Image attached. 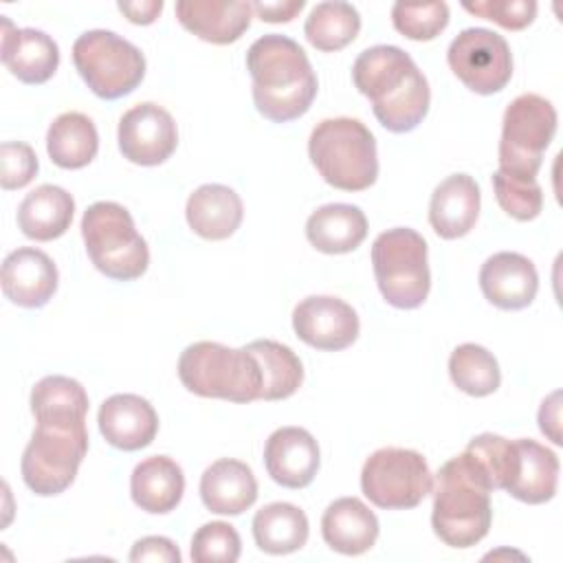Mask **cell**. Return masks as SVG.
<instances>
[{
	"mask_svg": "<svg viewBox=\"0 0 563 563\" xmlns=\"http://www.w3.org/2000/svg\"><path fill=\"white\" fill-rule=\"evenodd\" d=\"M352 81L372 101L374 117L389 132H411L429 112V81L411 55L398 46L365 48L354 59Z\"/></svg>",
	"mask_w": 563,
	"mask_h": 563,
	"instance_id": "1",
	"label": "cell"
},
{
	"mask_svg": "<svg viewBox=\"0 0 563 563\" xmlns=\"http://www.w3.org/2000/svg\"><path fill=\"white\" fill-rule=\"evenodd\" d=\"M257 112L273 123L303 117L317 97V75L306 51L290 37L268 33L246 51Z\"/></svg>",
	"mask_w": 563,
	"mask_h": 563,
	"instance_id": "2",
	"label": "cell"
},
{
	"mask_svg": "<svg viewBox=\"0 0 563 563\" xmlns=\"http://www.w3.org/2000/svg\"><path fill=\"white\" fill-rule=\"evenodd\" d=\"M490 486L473 457L462 451L435 475L431 526L449 548H473L490 528Z\"/></svg>",
	"mask_w": 563,
	"mask_h": 563,
	"instance_id": "3",
	"label": "cell"
},
{
	"mask_svg": "<svg viewBox=\"0 0 563 563\" xmlns=\"http://www.w3.org/2000/svg\"><path fill=\"white\" fill-rule=\"evenodd\" d=\"M308 156L319 176L343 191H363L378 178L376 139L352 117L319 121L308 139Z\"/></svg>",
	"mask_w": 563,
	"mask_h": 563,
	"instance_id": "4",
	"label": "cell"
},
{
	"mask_svg": "<svg viewBox=\"0 0 563 563\" xmlns=\"http://www.w3.org/2000/svg\"><path fill=\"white\" fill-rule=\"evenodd\" d=\"M178 378L183 387L202 398L253 402L262 391L260 363L246 347L216 341H196L180 352Z\"/></svg>",
	"mask_w": 563,
	"mask_h": 563,
	"instance_id": "5",
	"label": "cell"
},
{
	"mask_svg": "<svg viewBox=\"0 0 563 563\" xmlns=\"http://www.w3.org/2000/svg\"><path fill=\"white\" fill-rule=\"evenodd\" d=\"M81 238L95 268L110 279H139L150 264V249L130 211L112 200L92 202L81 218Z\"/></svg>",
	"mask_w": 563,
	"mask_h": 563,
	"instance_id": "6",
	"label": "cell"
},
{
	"mask_svg": "<svg viewBox=\"0 0 563 563\" xmlns=\"http://www.w3.org/2000/svg\"><path fill=\"white\" fill-rule=\"evenodd\" d=\"M86 453V422L40 420L22 453V479L40 497L59 495L75 482Z\"/></svg>",
	"mask_w": 563,
	"mask_h": 563,
	"instance_id": "7",
	"label": "cell"
},
{
	"mask_svg": "<svg viewBox=\"0 0 563 563\" xmlns=\"http://www.w3.org/2000/svg\"><path fill=\"white\" fill-rule=\"evenodd\" d=\"M372 266L383 299L400 310H413L424 303L431 288L424 238L396 227L383 231L372 244Z\"/></svg>",
	"mask_w": 563,
	"mask_h": 563,
	"instance_id": "8",
	"label": "cell"
},
{
	"mask_svg": "<svg viewBox=\"0 0 563 563\" xmlns=\"http://www.w3.org/2000/svg\"><path fill=\"white\" fill-rule=\"evenodd\" d=\"M73 64L86 86L101 99H121L145 77L143 53L114 31L92 29L73 44Z\"/></svg>",
	"mask_w": 563,
	"mask_h": 563,
	"instance_id": "9",
	"label": "cell"
},
{
	"mask_svg": "<svg viewBox=\"0 0 563 563\" xmlns=\"http://www.w3.org/2000/svg\"><path fill=\"white\" fill-rule=\"evenodd\" d=\"M554 134L556 110L545 97L534 92L515 97L501 121L499 169L519 178H537Z\"/></svg>",
	"mask_w": 563,
	"mask_h": 563,
	"instance_id": "10",
	"label": "cell"
},
{
	"mask_svg": "<svg viewBox=\"0 0 563 563\" xmlns=\"http://www.w3.org/2000/svg\"><path fill=\"white\" fill-rule=\"evenodd\" d=\"M361 490L383 510H409L433 490V475L422 453L385 446L365 460Z\"/></svg>",
	"mask_w": 563,
	"mask_h": 563,
	"instance_id": "11",
	"label": "cell"
},
{
	"mask_svg": "<svg viewBox=\"0 0 563 563\" xmlns=\"http://www.w3.org/2000/svg\"><path fill=\"white\" fill-rule=\"evenodd\" d=\"M453 75L477 95H493L508 86L512 77V55L504 35L471 26L453 37L446 51Z\"/></svg>",
	"mask_w": 563,
	"mask_h": 563,
	"instance_id": "12",
	"label": "cell"
},
{
	"mask_svg": "<svg viewBox=\"0 0 563 563\" xmlns=\"http://www.w3.org/2000/svg\"><path fill=\"white\" fill-rule=\"evenodd\" d=\"M119 150L134 165L154 167L165 163L178 145L174 117L158 103L145 101L119 119Z\"/></svg>",
	"mask_w": 563,
	"mask_h": 563,
	"instance_id": "13",
	"label": "cell"
},
{
	"mask_svg": "<svg viewBox=\"0 0 563 563\" xmlns=\"http://www.w3.org/2000/svg\"><path fill=\"white\" fill-rule=\"evenodd\" d=\"M356 310L332 295H310L292 310V330L310 347L339 352L350 347L358 336Z\"/></svg>",
	"mask_w": 563,
	"mask_h": 563,
	"instance_id": "14",
	"label": "cell"
},
{
	"mask_svg": "<svg viewBox=\"0 0 563 563\" xmlns=\"http://www.w3.org/2000/svg\"><path fill=\"white\" fill-rule=\"evenodd\" d=\"M321 464L319 444L301 427L275 429L264 446V466L273 482L284 488H306Z\"/></svg>",
	"mask_w": 563,
	"mask_h": 563,
	"instance_id": "15",
	"label": "cell"
},
{
	"mask_svg": "<svg viewBox=\"0 0 563 563\" xmlns=\"http://www.w3.org/2000/svg\"><path fill=\"white\" fill-rule=\"evenodd\" d=\"M2 292L20 308H42L57 290L55 262L35 246H20L2 262Z\"/></svg>",
	"mask_w": 563,
	"mask_h": 563,
	"instance_id": "16",
	"label": "cell"
},
{
	"mask_svg": "<svg viewBox=\"0 0 563 563\" xmlns=\"http://www.w3.org/2000/svg\"><path fill=\"white\" fill-rule=\"evenodd\" d=\"M479 288L493 306L501 310H521L534 301L539 275L526 255L501 251L482 264Z\"/></svg>",
	"mask_w": 563,
	"mask_h": 563,
	"instance_id": "17",
	"label": "cell"
},
{
	"mask_svg": "<svg viewBox=\"0 0 563 563\" xmlns=\"http://www.w3.org/2000/svg\"><path fill=\"white\" fill-rule=\"evenodd\" d=\"M99 431L108 444L121 451H139L152 444L158 416L150 400L136 394H114L99 407Z\"/></svg>",
	"mask_w": 563,
	"mask_h": 563,
	"instance_id": "18",
	"label": "cell"
},
{
	"mask_svg": "<svg viewBox=\"0 0 563 563\" xmlns=\"http://www.w3.org/2000/svg\"><path fill=\"white\" fill-rule=\"evenodd\" d=\"M178 22L211 44H233L251 26L253 2L246 0H178Z\"/></svg>",
	"mask_w": 563,
	"mask_h": 563,
	"instance_id": "19",
	"label": "cell"
},
{
	"mask_svg": "<svg viewBox=\"0 0 563 563\" xmlns=\"http://www.w3.org/2000/svg\"><path fill=\"white\" fill-rule=\"evenodd\" d=\"M2 64L22 84H44L59 66V48L40 29H15L2 18Z\"/></svg>",
	"mask_w": 563,
	"mask_h": 563,
	"instance_id": "20",
	"label": "cell"
},
{
	"mask_svg": "<svg viewBox=\"0 0 563 563\" xmlns=\"http://www.w3.org/2000/svg\"><path fill=\"white\" fill-rule=\"evenodd\" d=\"M479 185L468 174L446 176L431 194L429 222L442 240L464 238L479 216Z\"/></svg>",
	"mask_w": 563,
	"mask_h": 563,
	"instance_id": "21",
	"label": "cell"
},
{
	"mask_svg": "<svg viewBox=\"0 0 563 563\" xmlns=\"http://www.w3.org/2000/svg\"><path fill=\"white\" fill-rule=\"evenodd\" d=\"M200 499L216 515H242L257 499V479L240 460H216L200 477Z\"/></svg>",
	"mask_w": 563,
	"mask_h": 563,
	"instance_id": "22",
	"label": "cell"
},
{
	"mask_svg": "<svg viewBox=\"0 0 563 563\" xmlns=\"http://www.w3.org/2000/svg\"><path fill=\"white\" fill-rule=\"evenodd\" d=\"M378 519L358 497L334 499L321 517L323 541L339 554L358 556L378 539Z\"/></svg>",
	"mask_w": 563,
	"mask_h": 563,
	"instance_id": "23",
	"label": "cell"
},
{
	"mask_svg": "<svg viewBox=\"0 0 563 563\" xmlns=\"http://www.w3.org/2000/svg\"><path fill=\"white\" fill-rule=\"evenodd\" d=\"M185 216L196 235L205 240H227L240 229L244 207L242 198L231 187L207 183L187 198Z\"/></svg>",
	"mask_w": 563,
	"mask_h": 563,
	"instance_id": "24",
	"label": "cell"
},
{
	"mask_svg": "<svg viewBox=\"0 0 563 563\" xmlns=\"http://www.w3.org/2000/svg\"><path fill=\"white\" fill-rule=\"evenodd\" d=\"M130 493L132 501L145 512H172L185 493L183 468L167 455H152L134 466Z\"/></svg>",
	"mask_w": 563,
	"mask_h": 563,
	"instance_id": "25",
	"label": "cell"
},
{
	"mask_svg": "<svg viewBox=\"0 0 563 563\" xmlns=\"http://www.w3.org/2000/svg\"><path fill=\"white\" fill-rule=\"evenodd\" d=\"M75 213L73 196L59 185H40L24 196L18 207L20 231L37 242L62 238Z\"/></svg>",
	"mask_w": 563,
	"mask_h": 563,
	"instance_id": "26",
	"label": "cell"
},
{
	"mask_svg": "<svg viewBox=\"0 0 563 563\" xmlns=\"http://www.w3.org/2000/svg\"><path fill=\"white\" fill-rule=\"evenodd\" d=\"M367 235V218L356 205L330 202L310 213L306 222L308 242L328 255L350 253Z\"/></svg>",
	"mask_w": 563,
	"mask_h": 563,
	"instance_id": "27",
	"label": "cell"
},
{
	"mask_svg": "<svg viewBox=\"0 0 563 563\" xmlns=\"http://www.w3.org/2000/svg\"><path fill=\"white\" fill-rule=\"evenodd\" d=\"M519 468L506 493L523 504H545L556 495L559 486V457L548 446L519 438Z\"/></svg>",
	"mask_w": 563,
	"mask_h": 563,
	"instance_id": "28",
	"label": "cell"
},
{
	"mask_svg": "<svg viewBox=\"0 0 563 563\" xmlns=\"http://www.w3.org/2000/svg\"><path fill=\"white\" fill-rule=\"evenodd\" d=\"M308 517L301 508L288 501L266 504L253 517L255 545L266 554H290L308 541Z\"/></svg>",
	"mask_w": 563,
	"mask_h": 563,
	"instance_id": "29",
	"label": "cell"
},
{
	"mask_svg": "<svg viewBox=\"0 0 563 563\" xmlns=\"http://www.w3.org/2000/svg\"><path fill=\"white\" fill-rule=\"evenodd\" d=\"M99 150V134L90 117L81 112L59 114L46 132V152L62 169L86 167Z\"/></svg>",
	"mask_w": 563,
	"mask_h": 563,
	"instance_id": "30",
	"label": "cell"
},
{
	"mask_svg": "<svg viewBox=\"0 0 563 563\" xmlns=\"http://www.w3.org/2000/svg\"><path fill=\"white\" fill-rule=\"evenodd\" d=\"M262 372L260 400L290 398L303 383V365L299 356L284 343L273 339H257L244 345Z\"/></svg>",
	"mask_w": 563,
	"mask_h": 563,
	"instance_id": "31",
	"label": "cell"
},
{
	"mask_svg": "<svg viewBox=\"0 0 563 563\" xmlns=\"http://www.w3.org/2000/svg\"><path fill=\"white\" fill-rule=\"evenodd\" d=\"M361 31V15L356 7L343 0H328L312 7L306 18L303 33L306 40L323 53H334L345 48L356 40Z\"/></svg>",
	"mask_w": 563,
	"mask_h": 563,
	"instance_id": "32",
	"label": "cell"
},
{
	"mask_svg": "<svg viewBox=\"0 0 563 563\" xmlns=\"http://www.w3.org/2000/svg\"><path fill=\"white\" fill-rule=\"evenodd\" d=\"M31 411L40 420L86 422L88 394L79 380L62 374L44 376L31 389Z\"/></svg>",
	"mask_w": 563,
	"mask_h": 563,
	"instance_id": "33",
	"label": "cell"
},
{
	"mask_svg": "<svg viewBox=\"0 0 563 563\" xmlns=\"http://www.w3.org/2000/svg\"><path fill=\"white\" fill-rule=\"evenodd\" d=\"M449 376L457 389L475 398L497 391L501 383L497 358L477 343H462L451 352Z\"/></svg>",
	"mask_w": 563,
	"mask_h": 563,
	"instance_id": "34",
	"label": "cell"
},
{
	"mask_svg": "<svg viewBox=\"0 0 563 563\" xmlns=\"http://www.w3.org/2000/svg\"><path fill=\"white\" fill-rule=\"evenodd\" d=\"M486 477L490 490H506L519 468V451L515 440L497 433H479L464 449Z\"/></svg>",
	"mask_w": 563,
	"mask_h": 563,
	"instance_id": "35",
	"label": "cell"
},
{
	"mask_svg": "<svg viewBox=\"0 0 563 563\" xmlns=\"http://www.w3.org/2000/svg\"><path fill=\"white\" fill-rule=\"evenodd\" d=\"M493 189L499 207L519 222L534 220L543 209V189L537 178H519L497 169L493 174Z\"/></svg>",
	"mask_w": 563,
	"mask_h": 563,
	"instance_id": "36",
	"label": "cell"
},
{
	"mask_svg": "<svg viewBox=\"0 0 563 563\" xmlns=\"http://www.w3.org/2000/svg\"><path fill=\"white\" fill-rule=\"evenodd\" d=\"M391 22L398 33L416 42H429L438 37L449 24L446 2H396L391 7Z\"/></svg>",
	"mask_w": 563,
	"mask_h": 563,
	"instance_id": "37",
	"label": "cell"
},
{
	"mask_svg": "<svg viewBox=\"0 0 563 563\" xmlns=\"http://www.w3.org/2000/svg\"><path fill=\"white\" fill-rule=\"evenodd\" d=\"M240 552V534L227 521L205 523L191 537V561L196 563H235Z\"/></svg>",
	"mask_w": 563,
	"mask_h": 563,
	"instance_id": "38",
	"label": "cell"
},
{
	"mask_svg": "<svg viewBox=\"0 0 563 563\" xmlns=\"http://www.w3.org/2000/svg\"><path fill=\"white\" fill-rule=\"evenodd\" d=\"M462 7L508 31H521L537 18V2L532 0H475L462 2Z\"/></svg>",
	"mask_w": 563,
	"mask_h": 563,
	"instance_id": "39",
	"label": "cell"
},
{
	"mask_svg": "<svg viewBox=\"0 0 563 563\" xmlns=\"http://www.w3.org/2000/svg\"><path fill=\"white\" fill-rule=\"evenodd\" d=\"M0 183L2 189H20L37 174V156L31 145L22 141H4L0 147Z\"/></svg>",
	"mask_w": 563,
	"mask_h": 563,
	"instance_id": "40",
	"label": "cell"
},
{
	"mask_svg": "<svg viewBox=\"0 0 563 563\" xmlns=\"http://www.w3.org/2000/svg\"><path fill=\"white\" fill-rule=\"evenodd\" d=\"M130 561H161V563H180V550L167 537H143L130 550Z\"/></svg>",
	"mask_w": 563,
	"mask_h": 563,
	"instance_id": "41",
	"label": "cell"
},
{
	"mask_svg": "<svg viewBox=\"0 0 563 563\" xmlns=\"http://www.w3.org/2000/svg\"><path fill=\"white\" fill-rule=\"evenodd\" d=\"M539 429L554 444H561V391H552L539 409Z\"/></svg>",
	"mask_w": 563,
	"mask_h": 563,
	"instance_id": "42",
	"label": "cell"
},
{
	"mask_svg": "<svg viewBox=\"0 0 563 563\" xmlns=\"http://www.w3.org/2000/svg\"><path fill=\"white\" fill-rule=\"evenodd\" d=\"M303 0H284V2H253V11L264 22H290L301 9Z\"/></svg>",
	"mask_w": 563,
	"mask_h": 563,
	"instance_id": "43",
	"label": "cell"
},
{
	"mask_svg": "<svg viewBox=\"0 0 563 563\" xmlns=\"http://www.w3.org/2000/svg\"><path fill=\"white\" fill-rule=\"evenodd\" d=\"M119 11L134 24H152L161 11L163 2L161 0H145V2H119Z\"/></svg>",
	"mask_w": 563,
	"mask_h": 563,
	"instance_id": "44",
	"label": "cell"
}]
</instances>
